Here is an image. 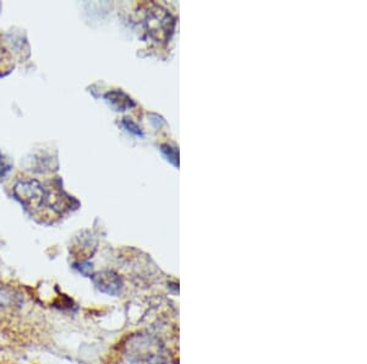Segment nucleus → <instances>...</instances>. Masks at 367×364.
Here are the masks:
<instances>
[{"label":"nucleus","mask_w":367,"mask_h":364,"mask_svg":"<svg viewBox=\"0 0 367 364\" xmlns=\"http://www.w3.org/2000/svg\"><path fill=\"white\" fill-rule=\"evenodd\" d=\"M14 196L31 211L39 210L47 200V191L38 180H21L14 188Z\"/></svg>","instance_id":"nucleus-1"},{"label":"nucleus","mask_w":367,"mask_h":364,"mask_svg":"<svg viewBox=\"0 0 367 364\" xmlns=\"http://www.w3.org/2000/svg\"><path fill=\"white\" fill-rule=\"evenodd\" d=\"M105 98H107V101L109 102L111 106L116 108V111H125V108L132 107L134 105L132 98H129L125 94L119 92V91L109 92L108 95L105 96Z\"/></svg>","instance_id":"nucleus-2"},{"label":"nucleus","mask_w":367,"mask_h":364,"mask_svg":"<svg viewBox=\"0 0 367 364\" xmlns=\"http://www.w3.org/2000/svg\"><path fill=\"white\" fill-rule=\"evenodd\" d=\"M124 124H125L126 127L129 128V130H132V132H135L137 135H141V132L138 130V128L132 121H124Z\"/></svg>","instance_id":"nucleus-3"},{"label":"nucleus","mask_w":367,"mask_h":364,"mask_svg":"<svg viewBox=\"0 0 367 364\" xmlns=\"http://www.w3.org/2000/svg\"><path fill=\"white\" fill-rule=\"evenodd\" d=\"M8 54H6V49L0 46V67L4 65V64L8 63Z\"/></svg>","instance_id":"nucleus-4"}]
</instances>
